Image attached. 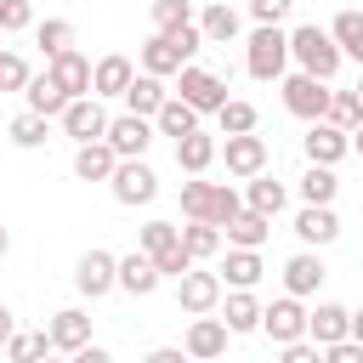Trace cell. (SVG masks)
<instances>
[{
	"mask_svg": "<svg viewBox=\"0 0 363 363\" xmlns=\"http://www.w3.org/2000/svg\"><path fill=\"white\" fill-rule=\"evenodd\" d=\"M244 199L227 187V182H182V216L187 221H210V227H227V216H238Z\"/></svg>",
	"mask_w": 363,
	"mask_h": 363,
	"instance_id": "6da1fadb",
	"label": "cell"
},
{
	"mask_svg": "<svg viewBox=\"0 0 363 363\" xmlns=\"http://www.w3.org/2000/svg\"><path fill=\"white\" fill-rule=\"evenodd\" d=\"M289 57L301 62V74H312V79H335V68H340V45L329 40V28H318V23H301L295 34H289Z\"/></svg>",
	"mask_w": 363,
	"mask_h": 363,
	"instance_id": "7a4b0ae2",
	"label": "cell"
},
{
	"mask_svg": "<svg viewBox=\"0 0 363 363\" xmlns=\"http://www.w3.org/2000/svg\"><path fill=\"white\" fill-rule=\"evenodd\" d=\"M244 68L255 79H284V68H289V34L278 23H255L250 51H244Z\"/></svg>",
	"mask_w": 363,
	"mask_h": 363,
	"instance_id": "3957f363",
	"label": "cell"
},
{
	"mask_svg": "<svg viewBox=\"0 0 363 363\" xmlns=\"http://www.w3.org/2000/svg\"><path fill=\"white\" fill-rule=\"evenodd\" d=\"M142 255H153L159 278H182V272L193 267V255H187L176 221H147V227H142Z\"/></svg>",
	"mask_w": 363,
	"mask_h": 363,
	"instance_id": "277c9868",
	"label": "cell"
},
{
	"mask_svg": "<svg viewBox=\"0 0 363 363\" xmlns=\"http://www.w3.org/2000/svg\"><path fill=\"white\" fill-rule=\"evenodd\" d=\"M108 187H113V199H119V204H130V210L159 199V176H153L142 159H119V164H113V176H108Z\"/></svg>",
	"mask_w": 363,
	"mask_h": 363,
	"instance_id": "5b68a950",
	"label": "cell"
},
{
	"mask_svg": "<svg viewBox=\"0 0 363 363\" xmlns=\"http://www.w3.org/2000/svg\"><path fill=\"white\" fill-rule=\"evenodd\" d=\"M221 272H199V261L176 278V301H182V312H193V318H204V312H216L221 306Z\"/></svg>",
	"mask_w": 363,
	"mask_h": 363,
	"instance_id": "8992f818",
	"label": "cell"
},
{
	"mask_svg": "<svg viewBox=\"0 0 363 363\" xmlns=\"http://www.w3.org/2000/svg\"><path fill=\"white\" fill-rule=\"evenodd\" d=\"M261 335L272 346H289V340H306V306L295 295H278L272 306H261Z\"/></svg>",
	"mask_w": 363,
	"mask_h": 363,
	"instance_id": "52a82bcc",
	"label": "cell"
},
{
	"mask_svg": "<svg viewBox=\"0 0 363 363\" xmlns=\"http://www.w3.org/2000/svg\"><path fill=\"white\" fill-rule=\"evenodd\" d=\"M187 108H199V113H216L221 102H227V79L221 74H210V68H182V91H176Z\"/></svg>",
	"mask_w": 363,
	"mask_h": 363,
	"instance_id": "ba28073f",
	"label": "cell"
},
{
	"mask_svg": "<svg viewBox=\"0 0 363 363\" xmlns=\"http://www.w3.org/2000/svg\"><path fill=\"white\" fill-rule=\"evenodd\" d=\"M284 108L312 125V119H323V108H329V85L312 79V74H289V79H284Z\"/></svg>",
	"mask_w": 363,
	"mask_h": 363,
	"instance_id": "9c48e42d",
	"label": "cell"
},
{
	"mask_svg": "<svg viewBox=\"0 0 363 363\" xmlns=\"http://www.w3.org/2000/svg\"><path fill=\"white\" fill-rule=\"evenodd\" d=\"M102 142H108L119 159H142V153H147V142H153V125H147L142 113H119V119H108Z\"/></svg>",
	"mask_w": 363,
	"mask_h": 363,
	"instance_id": "30bf717a",
	"label": "cell"
},
{
	"mask_svg": "<svg viewBox=\"0 0 363 363\" xmlns=\"http://www.w3.org/2000/svg\"><path fill=\"white\" fill-rule=\"evenodd\" d=\"M45 79L74 102V96H91V57H79V51H62V57H51L45 62Z\"/></svg>",
	"mask_w": 363,
	"mask_h": 363,
	"instance_id": "8fae6325",
	"label": "cell"
},
{
	"mask_svg": "<svg viewBox=\"0 0 363 363\" xmlns=\"http://www.w3.org/2000/svg\"><path fill=\"white\" fill-rule=\"evenodd\" d=\"M182 352H187L193 363H216V357L227 352V323H221V318H210V312H204V318H193V323H187Z\"/></svg>",
	"mask_w": 363,
	"mask_h": 363,
	"instance_id": "7c38bea8",
	"label": "cell"
},
{
	"mask_svg": "<svg viewBox=\"0 0 363 363\" xmlns=\"http://www.w3.org/2000/svg\"><path fill=\"white\" fill-rule=\"evenodd\" d=\"M62 130H68L74 142H102V130H108L102 102H96V96H74V102L62 108Z\"/></svg>",
	"mask_w": 363,
	"mask_h": 363,
	"instance_id": "4fadbf2b",
	"label": "cell"
},
{
	"mask_svg": "<svg viewBox=\"0 0 363 363\" xmlns=\"http://www.w3.org/2000/svg\"><path fill=\"white\" fill-rule=\"evenodd\" d=\"M301 147H306V164H340V159L352 153L346 130H335L329 119H312V130L301 136Z\"/></svg>",
	"mask_w": 363,
	"mask_h": 363,
	"instance_id": "5bb4252c",
	"label": "cell"
},
{
	"mask_svg": "<svg viewBox=\"0 0 363 363\" xmlns=\"http://www.w3.org/2000/svg\"><path fill=\"white\" fill-rule=\"evenodd\" d=\"M113 267H119V255H108V250H85V255H79V267H74V284H79V295L102 301V295L113 289Z\"/></svg>",
	"mask_w": 363,
	"mask_h": 363,
	"instance_id": "9a60e30c",
	"label": "cell"
},
{
	"mask_svg": "<svg viewBox=\"0 0 363 363\" xmlns=\"http://www.w3.org/2000/svg\"><path fill=\"white\" fill-rule=\"evenodd\" d=\"M113 289H125V295H153V289H159V267H153V255H142V250L119 255V267H113Z\"/></svg>",
	"mask_w": 363,
	"mask_h": 363,
	"instance_id": "2e32d148",
	"label": "cell"
},
{
	"mask_svg": "<svg viewBox=\"0 0 363 363\" xmlns=\"http://www.w3.org/2000/svg\"><path fill=\"white\" fill-rule=\"evenodd\" d=\"M329 278V267L312 255V250H301V255H289L284 261V295H295V301H306V295H318V284Z\"/></svg>",
	"mask_w": 363,
	"mask_h": 363,
	"instance_id": "e0dca14e",
	"label": "cell"
},
{
	"mask_svg": "<svg viewBox=\"0 0 363 363\" xmlns=\"http://www.w3.org/2000/svg\"><path fill=\"white\" fill-rule=\"evenodd\" d=\"M346 329H352V312L335 306V301H318L306 312V340L312 346H335V340H346Z\"/></svg>",
	"mask_w": 363,
	"mask_h": 363,
	"instance_id": "ac0fdd59",
	"label": "cell"
},
{
	"mask_svg": "<svg viewBox=\"0 0 363 363\" xmlns=\"http://www.w3.org/2000/svg\"><path fill=\"white\" fill-rule=\"evenodd\" d=\"M221 153H227V170H233V176H244V182L267 170V142H261L255 130H244V136H227V147H221Z\"/></svg>",
	"mask_w": 363,
	"mask_h": 363,
	"instance_id": "d6986e66",
	"label": "cell"
},
{
	"mask_svg": "<svg viewBox=\"0 0 363 363\" xmlns=\"http://www.w3.org/2000/svg\"><path fill=\"white\" fill-rule=\"evenodd\" d=\"M45 335H51V352H79V346L91 340V318H85L79 306H62V312H51Z\"/></svg>",
	"mask_w": 363,
	"mask_h": 363,
	"instance_id": "ffe728a7",
	"label": "cell"
},
{
	"mask_svg": "<svg viewBox=\"0 0 363 363\" xmlns=\"http://www.w3.org/2000/svg\"><path fill=\"white\" fill-rule=\"evenodd\" d=\"M136 79V62L130 57H102V62H91V96H125V85Z\"/></svg>",
	"mask_w": 363,
	"mask_h": 363,
	"instance_id": "44dd1931",
	"label": "cell"
},
{
	"mask_svg": "<svg viewBox=\"0 0 363 363\" xmlns=\"http://www.w3.org/2000/svg\"><path fill=\"white\" fill-rule=\"evenodd\" d=\"M295 238L323 250V244H335V238H340V216H335L329 204H306V210L295 216Z\"/></svg>",
	"mask_w": 363,
	"mask_h": 363,
	"instance_id": "7402d4cb",
	"label": "cell"
},
{
	"mask_svg": "<svg viewBox=\"0 0 363 363\" xmlns=\"http://www.w3.org/2000/svg\"><path fill=\"white\" fill-rule=\"evenodd\" d=\"M267 233H272V216H261V210H238V216H227V244L233 250H261L267 244Z\"/></svg>",
	"mask_w": 363,
	"mask_h": 363,
	"instance_id": "603a6c76",
	"label": "cell"
},
{
	"mask_svg": "<svg viewBox=\"0 0 363 363\" xmlns=\"http://www.w3.org/2000/svg\"><path fill=\"white\" fill-rule=\"evenodd\" d=\"M238 28H244V23H238V11H233L227 0H216V6L199 11V34H204V45H233Z\"/></svg>",
	"mask_w": 363,
	"mask_h": 363,
	"instance_id": "cb8c5ba5",
	"label": "cell"
},
{
	"mask_svg": "<svg viewBox=\"0 0 363 363\" xmlns=\"http://www.w3.org/2000/svg\"><path fill=\"white\" fill-rule=\"evenodd\" d=\"M113 164H119V153L108 142H79V153H74V176L79 182H108Z\"/></svg>",
	"mask_w": 363,
	"mask_h": 363,
	"instance_id": "d4e9b609",
	"label": "cell"
},
{
	"mask_svg": "<svg viewBox=\"0 0 363 363\" xmlns=\"http://www.w3.org/2000/svg\"><path fill=\"white\" fill-rule=\"evenodd\" d=\"M210 159H216V136H204V130L176 136V164H182L187 176H204V170H210Z\"/></svg>",
	"mask_w": 363,
	"mask_h": 363,
	"instance_id": "484cf974",
	"label": "cell"
},
{
	"mask_svg": "<svg viewBox=\"0 0 363 363\" xmlns=\"http://www.w3.org/2000/svg\"><path fill=\"white\" fill-rule=\"evenodd\" d=\"M221 323H227V335H250V329H261V301H255L250 289H233L227 306H221Z\"/></svg>",
	"mask_w": 363,
	"mask_h": 363,
	"instance_id": "4316f807",
	"label": "cell"
},
{
	"mask_svg": "<svg viewBox=\"0 0 363 363\" xmlns=\"http://www.w3.org/2000/svg\"><path fill=\"white\" fill-rule=\"evenodd\" d=\"M187 68V57L164 40V34H153L147 45H142V74H153V79H164V74H182Z\"/></svg>",
	"mask_w": 363,
	"mask_h": 363,
	"instance_id": "83f0119b",
	"label": "cell"
},
{
	"mask_svg": "<svg viewBox=\"0 0 363 363\" xmlns=\"http://www.w3.org/2000/svg\"><path fill=\"white\" fill-rule=\"evenodd\" d=\"M164 96H170V91H164V79H153V74H136V79L125 85V108H130V113H142V119H153Z\"/></svg>",
	"mask_w": 363,
	"mask_h": 363,
	"instance_id": "f1b7e54d",
	"label": "cell"
},
{
	"mask_svg": "<svg viewBox=\"0 0 363 363\" xmlns=\"http://www.w3.org/2000/svg\"><path fill=\"white\" fill-rule=\"evenodd\" d=\"M153 130L159 136H187V130H199V108H187L182 96H164L159 113H153Z\"/></svg>",
	"mask_w": 363,
	"mask_h": 363,
	"instance_id": "f546056e",
	"label": "cell"
},
{
	"mask_svg": "<svg viewBox=\"0 0 363 363\" xmlns=\"http://www.w3.org/2000/svg\"><path fill=\"white\" fill-rule=\"evenodd\" d=\"M261 255L255 250H227V261H221V284H233V289H255L261 284Z\"/></svg>",
	"mask_w": 363,
	"mask_h": 363,
	"instance_id": "4dcf8cb0",
	"label": "cell"
},
{
	"mask_svg": "<svg viewBox=\"0 0 363 363\" xmlns=\"http://www.w3.org/2000/svg\"><path fill=\"white\" fill-rule=\"evenodd\" d=\"M329 40L340 45V57L363 62V11H340V17L329 23Z\"/></svg>",
	"mask_w": 363,
	"mask_h": 363,
	"instance_id": "1f68e13d",
	"label": "cell"
},
{
	"mask_svg": "<svg viewBox=\"0 0 363 363\" xmlns=\"http://www.w3.org/2000/svg\"><path fill=\"white\" fill-rule=\"evenodd\" d=\"M34 40H40L45 62H51V57L74 51V23H68V17H45V23H34Z\"/></svg>",
	"mask_w": 363,
	"mask_h": 363,
	"instance_id": "d6a6232c",
	"label": "cell"
},
{
	"mask_svg": "<svg viewBox=\"0 0 363 363\" xmlns=\"http://www.w3.org/2000/svg\"><path fill=\"white\" fill-rule=\"evenodd\" d=\"M23 91H28V113H40V119H62L68 96H62V91H57V85H51L45 74H40V79H28Z\"/></svg>",
	"mask_w": 363,
	"mask_h": 363,
	"instance_id": "836d02e7",
	"label": "cell"
},
{
	"mask_svg": "<svg viewBox=\"0 0 363 363\" xmlns=\"http://www.w3.org/2000/svg\"><path fill=\"white\" fill-rule=\"evenodd\" d=\"M244 204H250V210H261V216H278V210L289 204V193H284V182H272V176H250Z\"/></svg>",
	"mask_w": 363,
	"mask_h": 363,
	"instance_id": "e575fe53",
	"label": "cell"
},
{
	"mask_svg": "<svg viewBox=\"0 0 363 363\" xmlns=\"http://www.w3.org/2000/svg\"><path fill=\"white\" fill-rule=\"evenodd\" d=\"M335 164H306V176H301V199L306 204H335Z\"/></svg>",
	"mask_w": 363,
	"mask_h": 363,
	"instance_id": "d590c367",
	"label": "cell"
},
{
	"mask_svg": "<svg viewBox=\"0 0 363 363\" xmlns=\"http://www.w3.org/2000/svg\"><path fill=\"white\" fill-rule=\"evenodd\" d=\"M323 119H329L335 130H357V119H363V102H357V91H329V108H323Z\"/></svg>",
	"mask_w": 363,
	"mask_h": 363,
	"instance_id": "8d00e7d4",
	"label": "cell"
},
{
	"mask_svg": "<svg viewBox=\"0 0 363 363\" xmlns=\"http://www.w3.org/2000/svg\"><path fill=\"white\" fill-rule=\"evenodd\" d=\"M216 125H221V136H244V130H255V102L227 96V102L216 108Z\"/></svg>",
	"mask_w": 363,
	"mask_h": 363,
	"instance_id": "74e56055",
	"label": "cell"
},
{
	"mask_svg": "<svg viewBox=\"0 0 363 363\" xmlns=\"http://www.w3.org/2000/svg\"><path fill=\"white\" fill-rule=\"evenodd\" d=\"M182 244H187L193 261H210V255L221 250V227H210V221H187V227H182Z\"/></svg>",
	"mask_w": 363,
	"mask_h": 363,
	"instance_id": "f35d334b",
	"label": "cell"
},
{
	"mask_svg": "<svg viewBox=\"0 0 363 363\" xmlns=\"http://www.w3.org/2000/svg\"><path fill=\"white\" fill-rule=\"evenodd\" d=\"M45 352H51V335H45V329H34V335H17V329H11V340H6V357H11V363H40Z\"/></svg>",
	"mask_w": 363,
	"mask_h": 363,
	"instance_id": "ab89813d",
	"label": "cell"
},
{
	"mask_svg": "<svg viewBox=\"0 0 363 363\" xmlns=\"http://www.w3.org/2000/svg\"><path fill=\"white\" fill-rule=\"evenodd\" d=\"M147 11H153V34H170V28L193 23V6H187V0H153Z\"/></svg>",
	"mask_w": 363,
	"mask_h": 363,
	"instance_id": "60d3db41",
	"label": "cell"
},
{
	"mask_svg": "<svg viewBox=\"0 0 363 363\" xmlns=\"http://www.w3.org/2000/svg\"><path fill=\"white\" fill-rule=\"evenodd\" d=\"M6 136H11L17 147H40V142H45V119H40V113H17V119L6 125Z\"/></svg>",
	"mask_w": 363,
	"mask_h": 363,
	"instance_id": "b9f144b4",
	"label": "cell"
},
{
	"mask_svg": "<svg viewBox=\"0 0 363 363\" xmlns=\"http://www.w3.org/2000/svg\"><path fill=\"white\" fill-rule=\"evenodd\" d=\"M34 28V6L28 0H0V34H23Z\"/></svg>",
	"mask_w": 363,
	"mask_h": 363,
	"instance_id": "7bdbcfd3",
	"label": "cell"
},
{
	"mask_svg": "<svg viewBox=\"0 0 363 363\" xmlns=\"http://www.w3.org/2000/svg\"><path fill=\"white\" fill-rule=\"evenodd\" d=\"M34 74H28V62L17 57V51H0V91H23Z\"/></svg>",
	"mask_w": 363,
	"mask_h": 363,
	"instance_id": "ee69618b",
	"label": "cell"
},
{
	"mask_svg": "<svg viewBox=\"0 0 363 363\" xmlns=\"http://www.w3.org/2000/svg\"><path fill=\"white\" fill-rule=\"evenodd\" d=\"M289 6H295V0H250V17H255V23H284Z\"/></svg>",
	"mask_w": 363,
	"mask_h": 363,
	"instance_id": "f6af8a7d",
	"label": "cell"
},
{
	"mask_svg": "<svg viewBox=\"0 0 363 363\" xmlns=\"http://www.w3.org/2000/svg\"><path fill=\"white\" fill-rule=\"evenodd\" d=\"M323 363H363V346L346 335V340H335V346H323Z\"/></svg>",
	"mask_w": 363,
	"mask_h": 363,
	"instance_id": "bcb514c9",
	"label": "cell"
},
{
	"mask_svg": "<svg viewBox=\"0 0 363 363\" xmlns=\"http://www.w3.org/2000/svg\"><path fill=\"white\" fill-rule=\"evenodd\" d=\"M278 363H323V346H312V340H289Z\"/></svg>",
	"mask_w": 363,
	"mask_h": 363,
	"instance_id": "7dc6e473",
	"label": "cell"
},
{
	"mask_svg": "<svg viewBox=\"0 0 363 363\" xmlns=\"http://www.w3.org/2000/svg\"><path fill=\"white\" fill-rule=\"evenodd\" d=\"M68 363H113V352H102V346H79V352H68Z\"/></svg>",
	"mask_w": 363,
	"mask_h": 363,
	"instance_id": "c3c4849f",
	"label": "cell"
},
{
	"mask_svg": "<svg viewBox=\"0 0 363 363\" xmlns=\"http://www.w3.org/2000/svg\"><path fill=\"white\" fill-rule=\"evenodd\" d=\"M142 363H187V352H182V346H153Z\"/></svg>",
	"mask_w": 363,
	"mask_h": 363,
	"instance_id": "681fc988",
	"label": "cell"
},
{
	"mask_svg": "<svg viewBox=\"0 0 363 363\" xmlns=\"http://www.w3.org/2000/svg\"><path fill=\"white\" fill-rule=\"evenodd\" d=\"M346 335H352V340H357V346H363V306H357V312H352V329H346Z\"/></svg>",
	"mask_w": 363,
	"mask_h": 363,
	"instance_id": "f907efd6",
	"label": "cell"
},
{
	"mask_svg": "<svg viewBox=\"0 0 363 363\" xmlns=\"http://www.w3.org/2000/svg\"><path fill=\"white\" fill-rule=\"evenodd\" d=\"M11 329H17V323H11V312H6V306H0V346H6V340H11Z\"/></svg>",
	"mask_w": 363,
	"mask_h": 363,
	"instance_id": "816d5d0a",
	"label": "cell"
},
{
	"mask_svg": "<svg viewBox=\"0 0 363 363\" xmlns=\"http://www.w3.org/2000/svg\"><path fill=\"white\" fill-rule=\"evenodd\" d=\"M346 142H352V153H363V119H357V130H346Z\"/></svg>",
	"mask_w": 363,
	"mask_h": 363,
	"instance_id": "f5cc1de1",
	"label": "cell"
},
{
	"mask_svg": "<svg viewBox=\"0 0 363 363\" xmlns=\"http://www.w3.org/2000/svg\"><path fill=\"white\" fill-rule=\"evenodd\" d=\"M6 250H11V233H6V227H0V255H6Z\"/></svg>",
	"mask_w": 363,
	"mask_h": 363,
	"instance_id": "db71d44e",
	"label": "cell"
},
{
	"mask_svg": "<svg viewBox=\"0 0 363 363\" xmlns=\"http://www.w3.org/2000/svg\"><path fill=\"white\" fill-rule=\"evenodd\" d=\"M40 363H62V357H51V352H45V357H40Z\"/></svg>",
	"mask_w": 363,
	"mask_h": 363,
	"instance_id": "11a10c76",
	"label": "cell"
},
{
	"mask_svg": "<svg viewBox=\"0 0 363 363\" xmlns=\"http://www.w3.org/2000/svg\"><path fill=\"white\" fill-rule=\"evenodd\" d=\"M357 102H363V79H357Z\"/></svg>",
	"mask_w": 363,
	"mask_h": 363,
	"instance_id": "9f6ffc18",
	"label": "cell"
}]
</instances>
